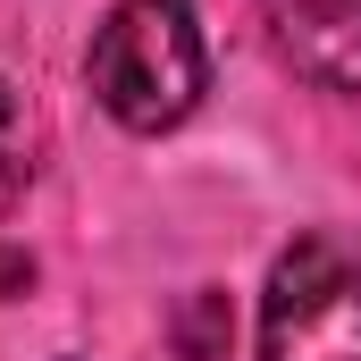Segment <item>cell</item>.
Instances as JSON below:
<instances>
[{
  "instance_id": "cell-1",
  "label": "cell",
  "mask_w": 361,
  "mask_h": 361,
  "mask_svg": "<svg viewBox=\"0 0 361 361\" xmlns=\"http://www.w3.org/2000/svg\"><path fill=\"white\" fill-rule=\"evenodd\" d=\"M85 85L126 135L185 126L193 101L210 92V51H202L193 0H118L85 51Z\"/></svg>"
},
{
  "instance_id": "cell-2",
  "label": "cell",
  "mask_w": 361,
  "mask_h": 361,
  "mask_svg": "<svg viewBox=\"0 0 361 361\" xmlns=\"http://www.w3.org/2000/svg\"><path fill=\"white\" fill-rule=\"evenodd\" d=\"M261 361H361V244L302 235L294 252H277Z\"/></svg>"
},
{
  "instance_id": "cell-4",
  "label": "cell",
  "mask_w": 361,
  "mask_h": 361,
  "mask_svg": "<svg viewBox=\"0 0 361 361\" xmlns=\"http://www.w3.org/2000/svg\"><path fill=\"white\" fill-rule=\"evenodd\" d=\"M0 126H8V85H0Z\"/></svg>"
},
{
  "instance_id": "cell-5",
  "label": "cell",
  "mask_w": 361,
  "mask_h": 361,
  "mask_svg": "<svg viewBox=\"0 0 361 361\" xmlns=\"http://www.w3.org/2000/svg\"><path fill=\"white\" fill-rule=\"evenodd\" d=\"M8 185H17V177H8V169H0V202H8Z\"/></svg>"
},
{
  "instance_id": "cell-3",
  "label": "cell",
  "mask_w": 361,
  "mask_h": 361,
  "mask_svg": "<svg viewBox=\"0 0 361 361\" xmlns=\"http://www.w3.org/2000/svg\"><path fill=\"white\" fill-rule=\"evenodd\" d=\"M277 51L319 92H361V0H269Z\"/></svg>"
}]
</instances>
